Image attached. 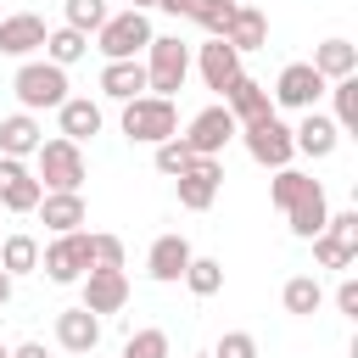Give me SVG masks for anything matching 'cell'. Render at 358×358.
<instances>
[{"label": "cell", "mask_w": 358, "mask_h": 358, "mask_svg": "<svg viewBox=\"0 0 358 358\" xmlns=\"http://www.w3.org/2000/svg\"><path fill=\"white\" fill-rule=\"evenodd\" d=\"M145 45H151V22H145V11H117V17H106L101 34H95V50H101L106 62H140Z\"/></svg>", "instance_id": "cell-5"}, {"label": "cell", "mask_w": 358, "mask_h": 358, "mask_svg": "<svg viewBox=\"0 0 358 358\" xmlns=\"http://www.w3.org/2000/svg\"><path fill=\"white\" fill-rule=\"evenodd\" d=\"M84 50H90V39H84V34H73V28L45 34V62H50V67H73Z\"/></svg>", "instance_id": "cell-29"}, {"label": "cell", "mask_w": 358, "mask_h": 358, "mask_svg": "<svg viewBox=\"0 0 358 358\" xmlns=\"http://www.w3.org/2000/svg\"><path fill=\"white\" fill-rule=\"evenodd\" d=\"M39 140H45V134H39V117H34V112L0 117V157H17V162H22V157L39 151Z\"/></svg>", "instance_id": "cell-21"}, {"label": "cell", "mask_w": 358, "mask_h": 358, "mask_svg": "<svg viewBox=\"0 0 358 358\" xmlns=\"http://www.w3.org/2000/svg\"><path fill=\"white\" fill-rule=\"evenodd\" d=\"M235 134H241V123H235V117H229V106L218 101V106H201L179 140L190 145V157H218V151H224Z\"/></svg>", "instance_id": "cell-9"}, {"label": "cell", "mask_w": 358, "mask_h": 358, "mask_svg": "<svg viewBox=\"0 0 358 358\" xmlns=\"http://www.w3.org/2000/svg\"><path fill=\"white\" fill-rule=\"evenodd\" d=\"M190 358H213V352H190Z\"/></svg>", "instance_id": "cell-44"}, {"label": "cell", "mask_w": 358, "mask_h": 358, "mask_svg": "<svg viewBox=\"0 0 358 358\" xmlns=\"http://www.w3.org/2000/svg\"><path fill=\"white\" fill-rule=\"evenodd\" d=\"M101 95H112V101L145 95V67H140V62H106V67H101Z\"/></svg>", "instance_id": "cell-25"}, {"label": "cell", "mask_w": 358, "mask_h": 358, "mask_svg": "<svg viewBox=\"0 0 358 358\" xmlns=\"http://www.w3.org/2000/svg\"><path fill=\"white\" fill-rule=\"evenodd\" d=\"M11 285H17V280H11V274H6V268H0V308H6V302H11Z\"/></svg>", "instance_id": "cell-42"}, {"label": "cell", "mask_w": 358, "mask_h": 358, "mask_svg": "<svg viewBox=\"0 0 358 358\" xmlns=\"http://www.w3.org/2000/svg\"><path fill=\"white\" fill-rule=\"evenodd\" d=\"M213 358H257V336L252 330H224L218 347H213Z\"/></svg>", "instance_id": "cell-35"}, {"label": "cell", "mask_w": 358, "mask_h": 358, "mask_svg": "<svg viewBox=\"0 0 358 358\" xmlns=\"http://www.w3.org/2000/svg\"><path fill=\"white\" fill-rule=\"evenodd\" d=\"M190 6H196V0H162V11H168V17H190Z\"/></svg>", "instance_id": "cell-41"}, {"label": "cell", "mask_w": 358, "mask_h": 358, "mask_svg": "<svg viewBox=\"0 0 358 358\" xmlns=\"http://www.w3.org/2000/svg\"><path fill=\"white\" fill-rule=\"evenodd\" d=\"M56 117H62V140H73V145H84V140H95L101 134V101H90V95H67L62 106H56Z\"/></svg>", "instance_id": "cell-18"}, {"label": "cell", "mask_w": 358, "mask_h": 358, "mask_svg": "<svg viewBox=\"0 0 358 358\" xmlns=\"http://www.w3.org/2000/svg\"><path fill=\"white\" fill-rule=\"evenodd\" d=\"M34 179L45 185V190H78L84 185V151L73 145V140H39V151H34Z\"/></svg>", "instance_id": "cell-6"}, {"label": "cell", "mask_w": 358, "mask_h": 358, "mask_svg": "<svg viewBox=\"0 0 358 358\" xmlns=\"http://www.w3.org/2000/svg\"><path fill=\"white\" fill-rule=\"evenodd\" d=\"M151 6H162V0H129V11H151Z\"/></svg>", "instance_id": "cell-43"}, {"label": "cell", "mask_w": 358, "mask_h": 358, "mask_svg": "<svg viewBox=\"0 0 358 358\" xmlns=\"http://www.w3.org/2000/svg\"><path fill=\"white\" fill-rule=\"evenodd\" d=\"M123 302H129V274L123 268H90L84 274V302L78 308H90L101 319V313H117Z\"/></svg>", "instance_id": "cell-14"}, {"label": "cell", "mask_w": 358, "mask_h": 358, "mask_svg": "<svg viewBox=\"0 0 358 358\" xmlns=\"http://www.w3.org/2000/svg\"><path fill=\"white\" fill-rule=\"evenodd\" d=\"M330 84L308 67V62H291V67H280V78H274V106H291V112H319V95H324Z\"/></svg>", "instance_id": "cell-10"}, {"label": "cell", "mask_w": 358, "mask_h": 358, "mask_svg": "<svg viewBox=\"0 0 358 358\" xmlns=\"http://www.w3.org/2000/svg\"><path fill=\"white\" fill-rule=\"evenodd\" d=\"M291 145L302 151V157H313V162H324L336 145H341V129L324 117V112H302V123L291 129Z\"/></svg>", "instance_id": "cell-19"}, {"label": "cell", "mask_w": 358, "mask_h": 358, "mask_svg": "<svg viewBox=\"0 0 358 358\" xmlns=\"http://www.w3.org/2000/svg\"><path fill=\"white\" fill-rule=\"evenodd\" d=\"M11 358H50V352H45V341H22V347H11Z\"/></svg>", "instance_id": "cell-40"}, {"label": "cell", "mask_w": 358, "mask_h": 358, "mask_svg": "<svg viewBox=\"0 0 358 358\" xmlns=\"http://www.w3.org/2000/svg\"><path fill=\"white\" fill-rule=\"evenodd\" d=\"M190 17H196L213 39H224V28H229V17H235V0H196V6H190Z\"/></svg>", "instance_id": "cell-32"}, {"label": "cell", "mask_w": 358, "mask_h": 358, "mask_svg": "<svg viewBox=\"0 0 358 358\" xmlns=\"http://www.w3.org/2000/svg\"><path fill=\"white\" fill-rule=\"evenodd\" d=\"M34 213L45 218V229H50V235H73V229H84V218H90L78 190H45Z\"/></svg>", "instance_id": "cell-17"}, {"label": "cell", "mask_w": 358, "mask_h": 358, "mask_svg": "<svg viewBox=\"0 0 358 358\" xmlns=\"http://www.w3.org/2000/svg\"><path fill=\"white\" fill-rule=\"evenodd\" d=\"M123 358H168V330H134L129 341H123Z\"/></svg>", "instance_id": "cell-33"}, {"label": "cell", "mask_w": 358, "mask_h": 358, "mask_svg": "<svg viewBox=\"0 0 358 358\" xmlns=\"http://www.w3.org/2000/svg\"><path fill=\"white\" fill-rule=\"evenodd\" d=\"M241 140H246V151H252V162H263V168H291V157H296V145H291V129L280 123V112H268V117H257V123H241Z\"/></svg>", "instance_id": "cell-8"}, {"label": "cell", "mask_w": 358, "mask_h": 358, "mask_svg": "<svg viewBox=\"0 0 358 358\" xmlns=\"http://www.w3.org/2000/svg\"><path fill=\"white\" fill-rule=\"evenodd\" d=\"M173 185H179V207L207 213L213 196H218V185H224V162H218V157H190V168H185Z\"/></svg>", "instance_id": "cell-11"}, {"label": "cell", "mask_w": 358, "mask_h": 358, "mask_svg": "<svg viewBox=\"0 0 358 358\" xmlns=\"http://www.w3.org/2000/svg\"><path fill=\"white\" fill-rule=\"evenodd\" d=\"M224 106H229V117H235V123H257V117H268V112H274L268 90H263L257 78H246V73L224 90Z\"/></svg>", "instance_id": "cell-20"}, {"label": "cell", "mask_w": 358, "mask_h": 358, "mask_svg": "<svg viewBox=\"0 0 358 358\" xmlns=\"http://www.w3.org/2000/svg\"><path fill=\"white\" fill-rule=\"evenodd\" d=\"M123 134L140 140V145H162V140H173V134H179V112H173V101H162V95H134V101H123Z\"/></svg>", "instance_id": "cell-3"}, {"label": "cell", "mask_w": 358, "mask_h": 358, "mask_svg": "<svg viewBox=\"0 0 358 358\" xmlns=\"http://www.w3.org/2000/svg\"><path fill=\"white\" fill-rule=\"evenodd\" d=\"M313 257H319V268H341V274H347L358 252H347V246H336L330 235H313Z\"/></svg>", "instance_id": "cell-36"}, {"label": "cell", "mask_w": 358, "mask_h": 358, "mask_svg": "<svg viewBox=\"0 0 358 358\" xmlns=\"http://www.w3.org/2000/svg\"><path fill=\"white\" fill-rule=\"evenodd\" d=\"M324 235H330L336 246L358 252V213H336V218H324Z\"/></svg>", "instance_id": "cell-37"}, {"label": "cell", "mask_w": 358, "mask_h": 358, "mask_svg": "<svg viewBox=\"0 0 358 358\" xmlns=\"http://www.w3.org/2000/svg\"><path fill=\"white\" fill-rule=\"evenodd\" d=\"M140 67H145V95L173 101V90H185V73H190V45L179 34H151Z\"/></svg>", "instance_id": "cell-2"}, {"label": "cell", "mask_w": 358, "mask_h": 358, "mask_svg": "<svg viewBox=\"0 0 358 358\" xmlns=\"http://www.w3.org/2000/svg\"><path fill=\"white\" fill-rule=\"evenodd\" d=\"M39 268L56 280V285H73L95 268V235L90 229H73V235H56L45 252H39Z\"/></svg>", "instance_id": "cell-4"}, {"label": "cell", "mask_w": 358, "mask_h": 358, "mask_svg": "<svg viewBox=\"0 0 358 358\" xmlns=\"http://www.w3.org/2000/svg\"><path fill=\"white\" fill-rule=\"evenodd\" d=\"M0 268L17 280V274H34L39 268V241L34 235H6L0 241Z\"/></svg>", "instance_id": "cell-27"}, {"label": "cell", "mask_w": 358, "mask_h": 358, "mask_svg": "<svg viewBox=\"0 0 358 358\" xmlns=\"http://www.w3.org/2000/svg\"><path fill=\"white\" fill-rule=\"evenodd\" d=\"M112 11H106V0H67V22L62 28H73V34H101V22H106Z\"/></svg>", "instance_id": "cell-31"}, {"label": "cell", "mask_w": 358, "mask_h": 358, "mask_svg": "<svg viewBox=\"0 0 358 358\" xmlns=\"http://www.w3.org/2000/svg\"><path fill=\"white\" fill-rule=\"evenodd\" d=\"M224 45H229V50H263V45H268V17H263L257 6H235L229 28H224Z\"/></svg>", "instance_id": "cell-22"}, {"label": "cell", "mask_w": 358, "mask_h": 358, "mask_svg": "<svg viewBox=\"0 0 358 358\" xmlns=\"http://www.w3.org/2000/svg\"><path fill=\"white\" fill-rule=\"evenodd\" d=\"M324 84H336V78H352L358 73V45H347V39H324V45H313V62H308Z\"/></svg>", "instance_id": "cell-23"}, {"label": "cell", "mask_w": 358, "mask_h": 358, "mask_svg": "<svg viewBox=\"0 0 358 358\" xmlns=\"http://www.w3.org/2000/svg\"><path fill=\"white\" fill-rule=\"evenodd\" d=\"M0 358H11V347H0Z\"/></svg>", "instance_id": "cell-45"}, {"label": "cell", "mask_w": 358, "mask_h": 358, "mask_svg": "<svg viewBox=\"0 0 358 358\" xmlns=\"http://www.w3.org/2000/svg\"><path fill=\"white\" fill-rule=\"evenodd\" d=\"M280 302H285V313L313 319V313H319V302H324V285H319L313 274H291V280H285V291H280Z\"/></svg>", "instance_id": "cell-26"}, {"label": "cell", "mask_w": 358, "mask_h": 358, "mask_svg": "<svg viewBox=\"0 0 358 358\" xmlns=\"http://www.w3.org/2000/svg\"><path fill=\"white\" fill-rule=\"evenodd\" d=\"M22 112H45V106H62L67 101V67H50V62H22L17 78H11Z\"/></svg>", "instance_id": "cell-7"}, {"label": "cell", "mask_w": 358, "mask_h": 358, "mask_svg": "<svg viewBox=\"0 0 358 358\" xmlns=\"http://www.w3.org/2000/svg\"><path fill=\"white\" fill-rule=\"evenodd\" d=\"M196 62H201V78H207V90H229V84L241 78V50H229L224 39H207Z\"/></svg>", "instance_id": "cell-24"}, {"label": "cell", "mask_w": 358, "mask_h": 358, "mask_svg": "<svg viewBox=\"0 0 358 358\" xmlns=\"http://www.w3.org/2000/svg\"><path fill=\"white\" fill-rule=\"evenodd\" d=\"M56 341H62V352L90 358V352L101 347V319H95L90 308H62V313H56Z\"/></svg>", "instance_id": "cell-15"}, {"label": "cell", "mask_w": 358, "mask_h": 358, "mask_svg": "<svg viewBox=\"0 0 358 358\" xmlns=\"http://www.w3.org/2000/svg\"><path fill=\"white\" fill-rule=\"evenodd\" d=\"M190 241L185 235H157L151 241V252H145V274L151 280H162V285H173V280H185V268H190Z\"/></svg>", "instance_id": "cell-16"}, {"label": "cell", "mask_w": 358, "mask_h": 358, "mask_svg": "<svg viewBox=\"0 0 358 358\" xmlns=\"http://www.w3.org/2000/svg\"><path fill=\"white\" fill-rule=\"evenodd\" d=\"M95 268H123V241L117 235H95Z\"/></svg>", "instance_id": "cell-38"}, {"label": "cell", "mask_w": 358, "mask_h": 358, "mask_svg": "<svg viewBox=\"0 0 358 358\" xmlns=\"http://www.w3.org/2000/svg\"><path fill=\"white\" fill-rule=\"evenodd\" d=\"M336 308H341L347 319H358V280H352V274H347V280L336 285Z\"/></svg>", "instance_id": "cell-39"}, {"label": "cell", "mask_w": 358, "mask_h": 358, "mask_svg": "<svg viewBox=\"0 0 358 358\" xmlns=\"http://www.w3.org/2000/svg\"><path fill=\"white\" fill-rule=\"evenodd\" d=\"M235 6H241V0H235Z\"/></svg>", "instance_id": "cell-46"}, {"label": "cell", "mask_w": 358, "mask_h": 358, "mask_svg": "<svg viewBox=\"0 0 358 358\" xmlns=\"http://www.w3.org/2000/svg\"><path fill=\"white\" fill-rule=\"evenodd\" d=\"M268 201L285 213V224H291V235H296V241L324 235L330 201H324V185H319V179H308V173H296V168H280V173H274V185H268Z\"/></svg>", "instance_id": "cell-1"}, {"label": "cell", "mask_w": 358, "mask_h": 358, "mask_svg": "<svg viewBox=\"0 0 358 358\" xmlns=\"http://www.w3.org/2000/svg\"><path fill=\"white\" fill-rule=\"evenodd\" d=\"M185 285H190L196 296H218V291H224V263H218V257H190Z\"/></svg>", "instance_id": "cell-30"}, {"label": "cell", "mask_w": 358, "mask_h": 358, "mask_svg": "<svg viewBox=\"0 0 358 358\" xmlns=\"http://www.w3.org/2000/svg\"><path fill=\"white\" fill-rule=\"evenodd\" d=\"M45 17L39 11H11V17H0V56H17V62H28L34 50H45Z\"/></svg>", "instance_id": "cell-12"}, {"label": "cell", "mask_w": 358, "mask_h": 358, "mask_svg": "<svg viewBox=\"0 0 358 358\" xmlns=\"http://www.w3.org/2000/svg\"><path fill=\"white\" fill-rule=\"evenodd\" d=\"M39 196H45V185L34 179V168L17 162V157H0V207H11V213H34Z\"/></svg>", "instance_id": "cell-13"}, {"label": "cell", "mask_w": 358, "mask_h": 358, "mask_svg": "<svg viewBox=\"0 0 358 358\" xmlns=\"http://www.w3.org/2000/svg\"><path fill=\"white\" fill-rule=\"evenodd\" d=\"M185 168H190V145H185L179 134H173V140H162V145H157V173H168V179H179Z\"/></svg>", "instance_id": "cell-34"}, {"label": "cell", "mask_w": 358, "mask_h": 358, "mask_svg": "<svg viewBox=\"0 0 358 358\" xmlns=\"http://www.w3.org/2000/svg\"><path fill=\"white\" fill-rule=\"evenodd\" d=\"M324 95L336 101V117H330V123H336L341 134H352V129H358V73H352V78H336Z\"/></svg>", "instance_id": "cell-28"}]
</instances>
